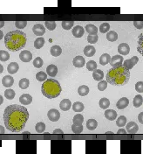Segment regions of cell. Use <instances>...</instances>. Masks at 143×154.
<instances>
[{
	"label": "cell",
	"mask_w": 143,
	"mask_h": 154,
	"mask_svg": "<svg viewBox=\"0 0 143 154\" xmlns=\"http://www.w3.org/2000/svg\"><path fill=\"white\" fill-rule=\"evenodd\" d=\"M110 30V24L108 23H102L99 26V32H102V33H106V32H108Z\"/></svg>",
	"instance_id": "obj_41"
},
{
	"label": "cell",
	"mask_w": 143,
	"mask_h": 154,
	"mask_svg": "<svg viewBox=\"0 0 143 154\" xmlns=\"http://www.w3.org/2000/svg\"><path fill=\"white\" fill-rule=\"evenodd\" d=\"M135 90L139 93H143V81H138L135 84Z\"/></svg>",
	"instance_id": "obj_50"
},
{
	"label": "cell",
	"mask_w": 143,
	"mask_h": 154,
	"mask_svg": "<svg viewBox=\"0 0 143 154\" xmlns=\"http://www.w3.org/2000/svg\"><path fill=\"white\" fill-rule=\"evenodd\" d=\"M29 118L27 108L22 105L11 104L6 107L3 113L5 127L12 132L21 131Z\"/></svg>",
	"instance_id": "obj_1"
},
{
	"label": "cell",
	"mask_w": 143,
	"mask_h": 154,
	"mask_svg": "<svg viewBox=\"0 0 143 154\" xmlns=\"http://www.w3.org/2000/svg\"><path fill=\"white\" fill-rule=\"evenodd\" d=\"M3 66L0 64V74L3 73Z\"/></svg>",
	"instance_id": "obj_58"
},
{
	"label": "cell",
	"mask_w": 143,
	"mask_h": 154,
	"mask_svg": "<svg viewBox=\"0 0 143 154\" xmlns=\"http://www.w3.org/2000/svg\"><path fill=\"white\" fill-rule=\"evenodd\" d=\"M142 102H143V97H142L140 94H137V95L134 96L133 103V106H134L135 108L140 107L141 104H142Z\"/></svg>",
	"instance_id": "obj_28"
},
{
	"label": "cell",
	"mask_w": 143,
	"mask_h": 154,
	"mask_svg": "<svg viewBox=\"0 0 143 154\" xmlns=\"http://www.w3.org/2000/svg\"><path fill=\"white\" fill-rule=\"evenodd\" d=\"M96 52V49L94 46H86L85 48H84V53L85 56L87 57H92L95 54Z\"/></svg>",
	"instance_id": "obj_22"
},
{
	"label": "cell",
	"mask_w": 143,
	"mask_h": 154,
	"mask_svg": "<svg viewBox=\"0 0 143 154\" xmlns=\"http://www.w3.org/2000/svg\"><path fill=\"white\" fill-rule=\"evenodd\" d=\"M19 102L23 105H28V104H30L32 102V97L29 94H23L19 97Z\"/></svg>",
	"instance_id": "obj_14"
},
{
	"label": "cell",
	"mask_w": 143,
	"mask_h": 154,
	"mask_svg": "<svg viewBox=\"0 0 143 154\" xmlns=\"http://www.w3.org/2000/svg\"><path fill=\"white\" fill-rule=\"evenodd\" d=\"M43 60L40 57H37L34 60H33V66L37 68H39L43 66Z\"/></svg>",
	"instance_id": "obj_47"
},
{
	"label": "cell",
	"mask_w": 143,
	"mask_h": 154,
	"mask_svg": "<svg viewBox=\"0 0 143 154\" xmlns=\"http://www.w3.org/2000/svg\"><path fill=\"white\" fill-rule=\"evenodd\" d=\"M107 88V81L106 80H100L98 83V89L99 91H104Z\"/></svg>",
	"instance_id": "obj_48"
},
{
	"label": "cell",
	"mask_w": 143,
	"mask_h": 154,
	"mask_svg": "<svg viewBox=\"0 0 143 154\" xmlns=\"http://www.w3.org/2000/svg\"><path fill=\"white\" fill-rule=\"evenodd\" d=\"M44 25L50 31H53L56 28V23H55V21H45L44 22Z\"/></svg>",
	"instance_id": "obj_45"
},
{
	"label": "cell",
	"mask_w": 143,
	"mask_h": 154,
	"mask_svg": "<svg viewBox=\"0 0 143 154\" xmlns=\"http://www.w3.org/2000/svg\"><path fill=\"white\" fill-rule=\"evenodd\" d=\"M4 96L8 100H12L15 96V91L11 88H8L4 91Z\"/></svg>",
	"instance_id": "obj_37"
},
{
	"label": "cell",
	"mask_w": 143,
	"mask_h": 154,
	"mask_svg": "<svg viewBox=\"0 0 143 154\" xmlns=\"http://www.w3.org/2000/svg\"><path fill=\"white\" fill-rule=\"evenodd\" d=\"M92 77L95 80H98V81H100L102 80V79L104 78V73L102 70L100 69H96L93 71L92 73Z\"/></svg>",
	"instance_id": "obj_24"
},
{
	"label": "cell",
	"mask_w": 143,
	"mask_h": 154,
	"mask_svg": "<svg viewBox=\"0 0 143 154\" xmlns=\"http://www.w3.org/2000/svg\"><path fill=\"white\" fill-rule=\"evenodd\" d=\"M36 79L38 81H44L47 80V74L44 72H38L36 74Z\"/></svg>",
	"instance_id": "obj_39"
},
{
	"label": "cell",
	"mask_w": 143,
	"mask_h": 154,
	"mask_svg": "<svg viewBox=\"0 0 143 154\" xmlns=\"http://www.w3.org/2000/svg\"><path fill=\"white\" fill-rule=\"evenodd\" d=\"M138 121H139L141 124H143V112H140V113L138 115Z\"/></svg>",
	"instance_id": "obj_52"
},
{
	"label": "cell",
	"mask_w": 143,
	"mask_h": 154,
	"mask_svg": "<svg viewBox=\"0 0 143 154\" xmlns=\"http://www.w3.org/2000/svg\"><path fill=\"white\" fill-rule=\"evenodd\" d=\"M78 93L79 95L81 96H85L86 94H88L89 93V88L86 85H82L80 87H78Z\"/></svg>",
	"instance_id": "obj_27"
},
{
	"label": "cell",
	"mask_w": 143,
	"mask_h": 154,
	"mask_svg": "<svg viewBox=\"0 0 143 154\" xmlns=\"http://www.w3.org/2000/svg\"><path fill=\"white\" fill-rule=\"evenodd\" d=\"M110 60H111V56L108 53H103L99 57V64L102 66H105V65L110 63Z\"/></svg>",
	"instance_id": "obj_23"
},
{
	"label": "cell",
	"mask_w": 143,
	"mask_h": 154,
	"mask_svg": "<svg viewBox=\"0 0 143 154\" xmlns=\"http://www.w3.org/2000/svg\"><path fill=\"white\" fill-rule=\"evenodd\" d=\"M85 30L81 25H76L72 28V34L76 38H81L84 35Z\"/></svg>",
	"instance_id": "obj_13"
},
{
	"label": "cell",
	"mask_w": 143,
	"mask_h": 154,
	"mask_svg": "<svg viewBox=\"0 0 143 154\" xmlns=\"http://www.w3.org/2000/svg\"><path fill=\"white\" fill-rule=\"evenodd\" d=\"M133 25L137 29H142L143 28V21H133Z\"/></svg>",
	"instance_id": "obj_51"
},
{
	"label": "cell",
	"mask_w": 143,
	"mask_h": 154,
	"mask_svg": "<svg viewBox=\"0 0 143 154\" xmlns=\"http://www.w3.org/2000/svg\"><path fill=\"white\" fill-rule=\"evenodd\" d=\"M42 94L49 99L58 97L61 93V86L55 79H47L44 81L41 87Z\"/></svg>",
	"instance_id": "obj_4"
},
{
	"label": "cell",
	"mask_w": 143,
	"mask_h": 154,
	"mask_svg": "<svg viewBox=\"0 0 143 154\" xmlns=\"http://www.w3.org/2000/svg\"><path fill=\"white\" fill-rule=\"evenodd\" d=\"M99 107H100L101 108H103V109H107V108L110 106V101H109L107 98H106V97L101 98V99L99 100Z\"/></svg>",
	"instance_id": "obj_29"
},
{
	"label": "cell",
	"mask_w": 143,
	"mask_h": 154,
	"mask_svg": "<svg viewBox=\"0 0 143 154\" xmlns=\"http://www.w3.org/2000/svg\"><path fill=\"white\" fill-rule=\"evenodd\" d=\"M47 116L49 118L50 121L51 122H57L58 121L59 117H60V113L58 109H55V108H51L48 111L47 113Z\"/></svg>",
	"instance_id": "obj_7"
},
{
	"label": "cell",
	"mask_w": 143,
	"mask_h": 154,
	"mask_svg": "<svg viewBox=\"0 0 143 154\" xmlns=\"http://www.w3.org/2000/svg\"><path fill=\"white\" fill-rule=\"evenodd\" d=\"M117 133H119V134H126V130L125 129L120 128V129L117 131Z\"/></svg>",
	"instance_id": "obj_53"
},
{
	"label": "cell",
	"mask_w": 143,
	"mask_h": 154,
	"mask_svg": "<svg viewBox=\"0 0 143 154\" xmlns=\"http://www.w3.org/2000/svg\"><path fill=\"white\" fill-rule=\"evenodd\" d=\"M2 83L4 87L6 88H10L13 85L14 83V79L12 76L10 75H5L3 76V78L2 79Z\"/></svg>",
	"instance_id": "obj_16"
},
{
	"label": "cell",
	"mask_w": 143,
	"mask_h": 154,
	"mask_svg": "<svg viewBox=\"0 0 143 154\" xmlns=\"http://www.w3.org/2000/svg\"><path fill=\"white\" fill-rule=\"evenodd\" d=\"M128 104H129V100H128V98H126V97H122V98H120V99L117 102L116 106H117V108H118L119 109H124L125 108H126V107L128 106Z\"/></svg>",
	"instance_id": "obj_15"
},
{
	"label": "cell",
	"mask_w": 143,
	"mask_h": 154,
	"mask_svg": "<svg viewBox=\"0 0 143 154\" xmlns=\"http://www.w3.org/2000/svg\"><path fill=\"white\" fill-rule=\"evenodd\" d=\"M118 52L120 55H127L130 52V46L126 43H121L118 46Z\"/></svg>",
	"instance_id": "obj_11"
},
{
	"label": "cell",
	"mask_w": 143,
	"mask_h": 154,
	"mask_svg": "<svg viewBox=\"0 0 143 154\" xmlns=\"http://www.w3.org/2000/svg\"><path fill=\"white\" fill-rule=\"evenodd\" d=\"M126 123V117L125 116H119V117L117 118V120H116V124H117V126H119V127H120V128H122L123 126H125Z\"/></svg>",
	"instance_id": "obj_34"
},
{
	"label": "cell",
	"mask_w": 143,
	"mask_h": 154,
	"mask_svg": "<svg viewBox=\"0 0 143 154\" xmlns=\"http://www.w3.org/2000/svg\"><path fill=\"white\" fill-rule=\"evenodd\" d=\"M138 61H139L138 57H137V56H133L131 59H128V60H124L122 66H123L126 69L130 70V69H132V68L138 63Z\"/></svg>",
	"instance_id": "obj_5"
},
{
	"label": "cell",
	"mask_w": 143,
	"mask_h": 154,
	"mask_svg": "<svg viewBox=\"0 0 143 154\" xmlns=\"http://www.w3.org/2000/svg\"><path fill=\"white\" fill-rule=\"evenodd\" d=\"M26 34L20 31H11L4 36V44L7 49L12 52L23 49L26 45Z\"/></svg>",
	"instance_id": "obj_2"
},
{
	"label": "cell",
	"mask_w": 143,
	"mask_h": 154,
	"mask_svg": "<svg viewBox=\"0 0 143 154\" xmlns=\"http://www.w3.org/2000/svg\"><path fill=\"white\" fill-rule=\"evenodd\" d=\"M57 73H58V67L55 65L51 64L46 67V74L51 77H54L57 74Z\"/></svg>",
	"instance_id": "obj_20"
},
{
	"label": "cell",
	"mask_w": 143,
	"mask_h": 154,
	"mask_svg": "<svg viewBox=\"0 0 143 154\" xmlns=\"http://www.w3.org/2000/svg\"><path fill=\"white\" fill-rule=\"evenodd\" d=\"M18 68H19V66L17 62H11L7 66V71L9 74H16L17 71H18Z\"/></svg>",
	"instance_id": "obj_18"
},
{
	"label": "cell",
	"mask_w": 143,
	"mask_h": 154,
	"mask_svg": "<svg viewBox=\"0 0 143 154\" xmlns=\"http://www.w3.org/2000/svg\"><path fill=\"white\" fill-rule=\"evenodd\" d=\"M3 133H4V127L0 125V134H3Z\"/></svg>",
	"instance_id": "obj_55"
},
{
	"label": "cell",
	"mask_w": 143,
	"mask_h": 154,
	"mask_svg": "<svg viewBox=\"0 0 143 154\" xmlns=\"http://www.w3.org/2000/svg\"><path fill=\"white\" fill-rule=\"evenodd\" d=\"M106 38H107V40H109V41H111V42H113V41L117 40V38H118V34H117V32H114V31H110V32H108L106 33Z\"/></svg>",
	"instance_id": "obj_30"
},
{
	"label": "cell",
	"mask_w": 143,
	"mask_h": 154,
	"mask_svg": "<svg viewBox=\"0 0 143 154\" xmlns=\"http://www.w3.org/2000/svg\"><path fill=\"white\" fill-rule=\"evenodd\" d=\"M130 72L123 66L112 67L106 74V81L112 86H124L128 83Z\"/></svg>",
	"instance_id": "obj_3"
},
{
	"label": "cell",
	"mask_w": 143,
	"mask_h": 154,
	"mask_svg": "<svg viewBox=\"0 0 143 154\" xmlns=\"http://www.w3.org/2000/svg\"><path fill=\"white\" fill-rule=\"evenodd\" d=\"M53 133H54V134H58V133L62 134V133H63V130H60V129H56V130H53Z\"/></svg>",
	"instance_id": "obj_54"
},
{
	"label": "cell",
	"mask_w": 143,
	"mask_h": 154,
	"mask_svg": "<svg viewBox=\"0 0 143 154\" xmlns=\"http://www.w3.org/2000/svg\"><path fill=\"white\" fill-rule=\"evenodd\" d=\"M44 45V38L42 37L36 38V40L34 41V47L37 49H40Z\"/></svg>",
	"instance_id": "obj_33"
},
{
	"label": "cell",
	"mask_w": 143,
	"mask_h": 154,
	"mask_svg": "<svg viewBox=\"0 0 143 154\" xmlns=\"http://www.w3.org/2000/svg\"><path fill=\"white\" fill-rule=\"evenodd\" d=\"M86 68L89 71H94L97 68V63L94 60H89L86 63Z\"/></svg>",
	"instance_id": "obj_42"
},
{
	"label": "cell",
	"mask_w": 143,
	"mask_h": 154,
	"mask_svg": "<svg viewBox=\"0 0 143 154\" xmlns=\"http://www.w3.org/2000/svg\"><path fill=\"white\" fill-rule=\"evenodd\" d=\"M19 59L23 62H29L32 60V53L28 50H24L20 52Z\"/></svg>",
	"instance_id": "obj_8"
},
{
	"label": "cell",
	"mask_w": 143,
	"mask_h": 154,
	"mask_svg": "<svg viewBox=\"0 0 143 154\" xmlns=\"http://www.w3.org/2000/svg\"><path fill=\"white\" fill-rule=\"evenodd\" d=\"M26 24H27V21H24V20H23V21H16V22H15L16 27H17V28H19V29L24 28V27L26 26Z\"/></svg>",
	"instance_id": "obj_49"
},
{
	"label": "cell",
	"mask_w": 143,
	"mask_h": 154,
	"mask_svg": "<svg viewBox=\"0 0 143 154\" xmlns=\"http://www.w3.org/2000/svg\"><path fill=\"white\" fill-rule=\"evenodd\" d=\"M32 31H33V33L35 35H37V36H42L44 34L45 32V28L44 27L43 24H34L33 28H32Z\"/></svg>",
	"instance_id": "obj_10"
},
{
	"label": "cell",
	"mask_w": 143,
	"mask_h": 154,
	"mask_svg": "<svg viewBox=\"0 0 143 154\" xmlns=\"http://www.w3.org/2000/svg\"><path fill=\"white\" fill-rule=\"evenodd\" d=\"M105 116L106 119L110 121H113L117 118V112L113 109H106L105 111Z\"/></svg>",
	"instance_id": "obj_19"
},
{
	"label": "cell",
	"mask_w": 143,
	"mask_h": 154,
	"mask_svg": "<svg viewBox=\"0 0 143 154\" xmlns=\"http://www.w3.org/2000/svg\"><path fill=\"white\" fill-rule=\"evenodd\" d=\"M72 122L74 124H82V123L84 122V116L81 114H77L73 116Z\"/></svg>",
	"instance_id": "obj_36"
},
{
	"label": "cell",
	"mask_w": 143,
	"mask_h": 154,
	"mask_svg": "<svg viewBox=\"0 0 143 154\" xmlns=\"http://www.w3.org/2000/svg\"><path fill=\"white\" fill-rule=\"evenodd\" d=\"M35 130L37 133H43L45 130V124L42 122H39L36 124L35 126Z\"/></svg>",
	"instance_id": "obj_40"
},
{
	"label": "cell",
	"mask_w": 143,
	"mask_h": 154,
	"mask_svg": "<svg viewBox=\"0 0 143 154\" xmlns=\"http://www.w3.org/2000/svg\"><path fill=\"white\" fill-rule=\"evenodd\" d=\"M106 133H108V134H111V133H112V131H106Z\"/></svg>",
	"instance_id": "obj_60"
},
{
	"label": "cell",
	"mask_w": 143,
	"mask_h": 154,
	"mask_svg": "<svg viewBox=\"0 0 143 154\" xmlns=\"http://www.w3.org/2000/svg\"><path fill=\"white\" fill-rule=\"evenodd\" d=\"M137 51L143 55V33H141L139 38H138V46H137Z\"/></svg>",
	"instance_id": "obj_31"
},
{
	"label": "cell",
	"mask_w": 143,
	"mask_h": 154,
	"mask_svg": "<svg viewBox=\"0 0 143 154\" xmlns=\"http://www.w3.org/2000/svg\"><path fill=\"white\" fill-rule=\"evenodd\" d=\"M3 32H2V31L0 30V39H1L2 38H3Z\"/></svg>",
	"instance_id": "obj_59"
},
{
	"label": "cell",
	"mask_w": 143,
	"mask_h": 154,
	"mask_svg": "<svg viewBox=\"0 0 143 154\" xmlns=\"http://www.w3.org/2000/svg\"><path fill=\"white\" fill-rule=\"evenodd\" d=\"M62 27L65 29V30H70L72 29V27L73 26L74 24V21L72 20H65V21H62Z\"/></svg>",
	"instance_id": "obj_35"
},
{
	"label": "cell",
	"mask_w": 143,
	"mask_h": 154,
	"mask_svg": "<svg viewBox=\"0 0 143 154\" xmlns=\"http://www.w3.org/2000/svg\"><path fill=\"white\" fill-rule=\"evenodd\" d=\"M139 130V126L137 125L136 123L131 121L129 123H127V124L126 125V130L128 132V133H131V134H133V133H137Z\"/></svg>",
	"instance_id": "obj_9"
},
{
	"label": "cell",
	"mask_w": 143,
	"mask_h": 154,
	"mask_svg": "<svg viewBox=\"0 0 143 154\" xmlns=\"http://www.w3.org/2000/svg\"><path fill=\"white\" fill-rule=\"evenodd\" d=\"M3 102V96H2V95H0V105H1Z\"/></svg>",
	"instance_id": "obj_57"
},
{
	"label": "cell",
	"mask_w": 143,
	"mask_h": 154,
	"mask_svg": "<svg viewBox=\"0 0 143 154\" xmlns=\"http://www.w3.org/2000/svg\"><path fill=\"white\" fill-rule=\"evenodd\" d=\"M72 130L73 133H81L83 131V126L82 124H72Z\"/></svg>",
	"instance_id": "obj_43"
},
{
	"label": "cell",
	"mask_w": 143,
	"mask_h": 154,
	"mask_svg": "<svg viewBox=\"0 0 143 154\" xmlns=\"http://www.w3.org/2000/svg\"><path fill=\"white\" fill-rule=\"evenodd\" d=\"M85 31L86 32L89 33V35H93V34H97L98 28L92 24H88L85 25Z\"/></svg>",
	"instance_id": "obj_25"
},
{
	"label": "cell",
	"mask_w": 143,
	"mask_h": 154,
	"mask_svg": "<svg viewBox=\"0 0 143 154\" xmlns=\"http://www.w3.org/2000/svg\"><path fill=\"white\" fill-rule=\"evenodd\" d=\"M84 108H85L84 104L80 102H76L72 104V109L75 112H81V111H83Z\"/></svg>",
	"instance_id": "obj_32"
},
{
	"label": "cell",
	"mask_w": 143,
	"mask_h": 154,
	"mask_svg": "<svg viewBox=\"0 0 143 154\" xmlns=\"http://www.w3.org/2000/svg\"><path fill=\"white\" fill-rule=\"evenodd\" d=\"M10 59V54L8 52L4 50H0V60L2 61H7Z\"/></svg>",
	"instance_id": "obj_44"
},
{
	"label": "cell",
	"mask_w": 143,
	"mask_h": 154,
	"mask_svg": "<svg viewBox=\"0 0 143 154\" xmlns=\"http://www.w3.org/2000/svg\"><path fill=\"white\" fill-rule=\"evenodd\" d=\"M50 52H51V54L52 56H54V57H58V56H59V55L61 54V52H62V49H61V47H60L59 46H58V45H54V46H52L51 47V49H50Z\"/></svg>",
	"instance_id": "obj_21"
},
{
	"label": "cell",
	"mask_w": 143,
	"mask_h": 154,
	"mask_svg": "<svg viewBox=\"0 0 143 154\" xmlns=\"http://www.w3.org/2000/svg\"><path fill=\"white\" fill-rule=\"evenodd\" d=\"M98 126V123L95 119L93 118H91L89 120H87L86 122V128L89 130H93L97 128Z\"/></svg>",
	"instance_id": "obj_26"
},
{
	"label": "cell",
	"mask_w": 143,
	"mask_h": 154,
	"mask_svg": "<svg viewBox=\"0 0 143 154\" xmlns=\"http://www.w3.org/2000/svg\"><path fill=\"white\" fill-rule=\"evenodd\" d=\"M19 87H20V88H22V89H25V88H27L28 87H29V84H30V81H29V80L28 79H26V78H23V79H21L20 80H19Z\"/></svg>",
	"instance_id": "obj_38"
},
{
	"label": "cell",
	"mask_w": 143,
	"mask_h": 154,
	"mask_svg": "<svg viewBox=\"0 0 143 154\" xmlns=\"http://www.w3.org/2000/svg\"><path fill=\"white\" fill-rule=\"evenodd\" d=\"M98 39H99V37H98L97 34L88 35V37H87V41H88L90 44H95V43H97Z\"/></svg>",
	"instance_id": "obj_46"
},
{
	"label": "cell",
	"mask_w": 143,
	"mask_h": 154,
	"mask_svg": "<svg viewBox=\"0 0 143 154\" xmlns=\"http://www.w3.org/2000/svg\"><path fill=\"white\" fill-rule=\"evenodd\" d=\"M3 25H4V21H3V20L0 21V28H2Z\"/></svg>",
	"instance_id": "obj_56"
},
{
	"label": "cell",
	"mask_w": 143,
	"mask_h": 154,
	"mask_svg": "<svg viewBox=\"0 0 143 154\" xmlns=\"http://www.w3.org/2000/svg\"><path fill=\"white\" fill-rule=\"evenodd\" d=\"M72 64L75 67H83L85 64V60L84 59V57L78 55V56H76L73 59Z\"/></svg>",
	"instance_id": "obj_12"
},
{
	"label": "cell",
	"mask_w": 143,
	"mask_h": 154,
	"mask_svg": "<svg viewBox=\"0 0 143 154\" xmlns=\"http://www.w3.org/2000/svg\"><path fill=\"white\" fill-rule=\"evenodd\" d=\"M71 106H72V102H71V101L69 99H63L60 102V103H59V107H60V108L63 111L69 110L70 108H71Z\"/></svg>",
	"instance_id": "obj_17"
},
{
	"label": "cell",
	"mask_w": 143,
	"mask_h": 154,
	"mask_svg": "<svg viewBox=\"0 0 143 154\" xmlns=\"http://www.w3.org/2000/svg\"><path fill=\"white\" fill-rule=\"evenodd\" d=\"M123 61H124L123 56L117 54V55H114V56L111 57V60H110V63H109V64H110L112 67H116V66H122Z\"/></svg>",
	"instance_id": "obj_6"
}]
</instances>
